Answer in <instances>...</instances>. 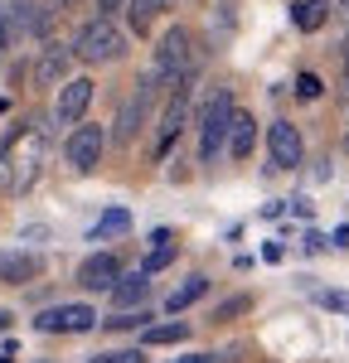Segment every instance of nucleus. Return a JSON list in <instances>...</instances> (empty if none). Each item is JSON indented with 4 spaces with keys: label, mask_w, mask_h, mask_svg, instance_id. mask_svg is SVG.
<instances>
[{
    "label": "nucleus",
    "mask_w": 349,
    "mask_h": 363,
    "mask_svg": "<svg viewBox=\"0 0 349 363\" xmlns=\"http://www.w3.org/2000/svg\"><path fill=\"white\" fill-rule=\"evenodd\" d=\"M102 320H97V310L83 306V301H68V306H49L34 315V330L39 335H87V330H97Z\"/></svg>",
    "instance_id": "39448f33"
},
{
    "label": "nucleus",
    "mask_w": 349,
    "mask_h": 363,
    "mask_svg": "<svg viewBox=\"0 0 349 363\" xmlns=\"http://www.w3.org/2000/svg\"><path fill=\"white\" fill-rule=\"evenodd\" d=\"M150 92H155V83L141 73V83L131 87V97L121 102V112H116V131H112V140L116 145H131V140L141 136V126H145V102H150Z\"/></svg>",
    "instance_id": "0eeeda50"
},
{
    "label": "nucleus",
    "mask_w": 349,
    "mask_h": 363,
    "mask_svg": "<svg viewBox=\"0 0 349 363\" xmlns=\"http://www.w3.org/2000/svg\"><path fill=\"white\" fill-rule=\"evenodd\" d=\"M150 320V310H121V315H107V330H136Z\"/></svg>",
    "instance_id": "5701e85b"
},
{
    "label": "nucleus",
    "mask_w": 349,
    "mask_h": 363,
    "mask_svg": "<svg viewBox=\"0 0 349 363\" xmlns=\"http://www.w3.org/2000/svg\"><path fill=\"white\" fill-rule=\"evenodd\" d=\"M170 262H174V238H170V233H155V247H150V257L141 262V272H145V277H155V272H165Z\"/></svg>",
    "instance_id": "6ab92c4d"
},
{
    "label": "nucleus",
    "mask_w": 349,
    "mask_h": 363,
    "mask_svg": "<svg viewBox=\"0 0 349 363\" xmlns=\"http://www.w3.org/2000/svg\"><path fill=\"white\" fill-rule=\"evenodd\" d=\"M155 5V15H165V10H174V0H150Z\"/></svg>",
    "instance_id": "473e14b6"
},
{
    "label": "nucleus",
    "mask_w": 349,
    "mask_h": 363,
    "mask_svg": "<svg viewBox=\"0 0 349 363\" xmlns=\"http://www.w3.org/2000/svg\"><path fill=\"white\" fill-rule=\"evenodd\" d=\"M126 5H131V0H97V10H102V20H112L116 10H126Z\"/></svg>",
    "instance_id": "c85d7f7f"
},
{
    "label": "nucleus",
    "mask_w": 349,
    "mask_h": 363,
    "mask_svg": "<svg viewBox=\"0 0 349 363\" xmlns=\"http://www.w3.org/2000/svg\"><path fill=\"white\" fill-rule=\"evenodd\" d=\"M184 116H189V87H174L165 112H160V126H155V155H165L174 145V136L184 131Z\"/></svg>",
    "instance_id": "9b49d317"
},
{
    "label": "nucleus",
    "mask_w": 349,
    "mask_h": 363,
    "mask_svg": "<svg viewBox=\"0 0 349 363\" xmlns=\"http://www.w3.org/2000/svg\"><path fill=\"white\" fill-rule=\"evenodd\" d=\"M306 252H325V238L320 233H306Z\"/></svg>",
    "instance_id": "7c9ffc66"
},
{
    "label": "nucleus",
    "mask_w": 349,
    "mask_h": 363,
    "mask_svg": "<svg viewBox=\"0 0 349 363\" xmlns=\"http://www.w3.org/2000/svg\"><path fill=\"white\" fill-rule=\"evenodd\" d=\"M253 145H257V116L243 112V107H233V121H228V155H233V160H248V155H253Z\"/></svg>",
    "instance_id": "4468645a"
},
{
    "label": "nucleus",
    "mask_w": 349,
    "mask_h": 363,
    "mask_svg": "<svg viewBox=\"0 0 349 363\" xmlns=\"http://www.w3.org/2000/svg\"><path fill=\"white\" fill-rule=\"evenodd\" d=\"M316 301L325 310H340V315H349V296L345 291H316Z\"/></svg>",
    "instance_id": "bb28decb"
},
{
    "label": "nucleus",
    "mask_w": 349,
    "mask_h": 363,
    "mask_svg": "<svg viewBox=\"0 0 349 363\" xmlns=\"http://www.w3.org/2000/svg\"><path fill=\"white\" fill-rule=\"evenodd\" d=\"M68 63H73V44H44L34 58V83L39 87H63L68 83Z\"/></svg>",
    "instance_id": "9d476101"
},
{
    "label": "nucleus",
    "mask_w": 349,
    "mask_h": 363,
    "mask_svg": "<svg viewBox=\"0 0 349 363\" xmlns=\"http://www.w3.org/2000/svg\"><path fill=\"white\" fill-rule=\"evenodd\" d=\"M92 97H97V83H92V78H68V83L58 87L54 121H63V126H83V116H87V107H92Z\"/></svg>",
    "instance_id": "6e6552de"
},
{
    "label": "nucleus",
    "mask_w": 349,
    "mask_h": 363,
    "mask_svg": "<svg viewBox=\"0 0 349 363\" xmlns=\"http://www.w3.org/2000/svg\"><path fill=\"white\" fill-rule=\"evenodd\" d=\"M116 281H121L116 252H92L83 267H78V286H83V291H112Z\"/></svg>",
    "instance_id": "f8f14e48"
},
{
    "label": "nucleus",
    "mask_w": 349,
    "mask_h": 363,
    "mask_svg": "<svg viewBox=\"0 0 349 363\" xmlns=\"http://www.w3.org/2000/svg\"><path fill=\"white\" fill-rule=\"evenodd\" d=\"M0 363H15V359H10V354H0Z\"/></svg>",
    "instance_id": "e433bc0d"
},
{
    "label": "nucleus",
    "mask_w": 349,
    "mask_h": 363,
    "mask_svg": "<svg viewBox=\"0 0 349 363\" xmlns=\"http://www.w3.org/2000/svg\"><path fill=\"white\" fill-rule=\"evenodd\" d=\"M335 247H349V228H335Z\"/></svg>",
    "instance_id": "2f4dec72"
},
{
    "label": "nucleus",
    "mask_w": 349,
    "mask_h": 363,
    "mask_svg": "<svg viewBox=\"0 0 349 363\" xmlns=\"http://www.w3.org/2000/svg\"><path fill=\"white\" fill-rule=\"evenodd\" d=\"M121 54H126V34L102 15L73 34V58H83V63H116Z\"/></svg>",
    "instance_id": "f03ea898"
},
{
    "label": "nucleus",
    "mask_w": 349,
    "mask_h": 363,
    "mask_svg": "<svg viewBox=\"0 0 349 363\" xmlns=\"http://www.w3.org/2000/svg\"><path fill=\"white\" fill-rule=\"evenodd\" d=\"M10 39H15V34H10V20H5V10H0V63H5V49H10Z\"/></svg>",
    "instance_id": "c756f323"
},
{
    "label": "nucleus",
    "mask_w": 349,
    "mask_h": 363,
    "mask_svg": "<svg viewBox=\"0 0 349 363\" xmlns=\"http://www.w3.org/2000/svg\"><path fill=\"white\" fill-rule=\"evenodd\" d=\"M121 233H131V213L126 208H107L97 228H92V242H102V238H121Z\"/></svg>",
    "instance_id": "aec40b11"
},
{
    "label": "nucleus",
    "mask_w": 349,
    "mask_h": 363,
    "mask_svg": "<svg viewBox=\"0 0 349 363\" xmlns=\"http://www.w3.org/2000/svg\"><path fill=\"white\" fill-rule=\"evenodd\" d=\"M145 291H150V277H145L141 267H136V272H121V281L112 286V306L141 310V306H145Z\"/></svg>",
    "instance_id": "2eb2a0df"
},
{
    "label": "nucleus",
    "mask_w": 349,
    "mask_h": 363,
    "mask_svg": "<svg viewBox=\"0 0 349 363\" xmlns=\"http://www.w3.org/2000/svg\"><path fill=\"white\" fill-rule=\"evenodd\" d=\"M345 68H349V39H345Z\"/></svg>",
    "instance_id": "c9c22d12"
},
{
    "label": "nucleus",
    "mask_w": 349,
    "mask_h": 363,
    "mask_svg": "<svg viewBox=\"0 0 349 363\" xmlns=\"http://www.w3.org/2000/svg\"><path fill=\"white\" fill-rule=\"evenodd\" d=\"M248 310H253V296H233V301H223L214 310V320H233V315H248Z\"/></svg>",
    "instance_id": "a878e982"
},
{
    "label": "nucleus",
    "mask_w": 349,
    "mask_h": 363,
    "mask_svg": "<svg viewBox=\"0 0 349 363\" xmlns=\"http://www.w3.org/2000/svg\"><path fill=\"white\" fill-rule=\"evenodd\" d=\"M126 20H131V29H136V34H150L155 5H150V0H131V5H126Z\"/></svg>",
    "instance_id": "4be33fe9"
},
{
    "label": "nucleus",
    "mask_w": 349,
    "mask_h": 363,
    "mask_svg": "<svg viewBox=\"0 0 349 363\" xmlns=\"http://www.w3.org/2000/svg\"><path fill=\"white\" fill-rule=\"evenodd\" d=\"M102 150H107V131H102V126H92V121L73 126L68 140H63V160L78 169V174H92L97 160H102Z\"/></svg>",
    "instance_id": "423d86ee"
},
{
    "label": "nucleus",
    "mask_w": 349,
    "mask_h": 363,
    "mask_svg": "<svg viewBox=\"0 0 349 363\" xmlns=\"http://www.w3.org/2000/svg\"><path fill=\"white\" fill-rule=\"evenodd\" d=\"M10 34H49L54 25V15L39 5V0H10Z\"/></svg>",
    "instance_id": "ddd939ff"
},
{
    "label": "nucleus",
    "mask_w": 349,
    "mask_h": 363,
    "mask_svg": "<svg viewBox=\"0 0 349 363\" xmlns=\"http://www.w3.org/2000/svg\"><path fill=\"white\" fill-rule=\"evenodd\" d=\"M92 363H145V349H107V354H97Z\"/></svg>",
    "instance_id": "b1692460"
},
{
    "label": "nucleus",
    "mask_w": 349,
    "mask_h": 363,
    "mask_svg": "<svg viewBox=\"0 0 349 363\" xmlns=\"http://www.w3.org/2000/svg\"><path fill=\"white\" fill-rule=\"evenodd\" d=\"M262 363H272V359H262Z\"/></svg>",
    "instance_id": "ea45409f"
},
{
    "label": "nucleus",
    "mask_w": 349,
    "mask_h": 363,
    "mask_svg": "<svg viewBox=\"0 0 349 363\" xmlns=\"http://www.w3.org/2000/svg\"><path fill=\"white\" fill-rule=\"evenodd\" d=\"M335 10H340V15H345V20H349V0H340V5H335Z\"/></svg>",
    "instance_id": "f704fd0d"
},
{
    "label": "nucleus",
    "mask_w": 349,
    "mask_h": 363,
    "mask_svg": "<svg viewBox=\"0 0 349 363\" xmlns=\"http://www.w3.org/2000/svg\"><path fill=\"white\" fill-rule=\"evenodd\" d=\"M330 15H335V5H330V0H296V5H291V25L301 29V34L325 29V25H330Z\"/></svg>",
    "instance_id": "dca6fc26"
},
{
    "label": "nucleus",
    "mask_w": 349,
    "mask_h": 363,
    "mask_svg": "<svg viewBox=\"0 0 349 363\" xmlns=\"http://www.w3.org/2000/svg\"><path fill=\"white\" fill-rule=\"evenodd\" d=\"M320 92H325V83H320L316 73H301V78H296V97H301V102H316Z\"/></svg>",
    "instance_id": "393cba45"
},
{
    "label": "nucleus",
    "mask_w": 349,
    "mask_h": 363,
    "mask_svg": "<svg viewBox=\"0 0 349 363\" xmlns=\"http://www.w3.org/2000/svg\"><path fill=\"white\" fill-rule=\"evenodd\" d=\"M39 160H44V131L29 126V131H20V140L10 145V194H25L29 184L39 179Z\"/></svg>",
    "instance_id": "20e7f679"
},
{
    "label": "nucleus",
    "mask_w": 349,
    "mask_h": 363,
    "mask_svg": "<svg viewBox=\"0 0 349 363\" xmlns=\"http://www.w3.org/2000/svg\"><path fill=\"white\" fill-rule=\"evenodd\" d=\"M228 121H233V97L228 87L214 92L199 112V160H218L228 150Z\"/></svg>",
    "instance_id": "7ed1b4c3"
},
{
    "label": "nucleus",
    "mask_w": 349,
    "mask_h": 363,
    "mask_svg": "<svg viewBox=\"0 0 349 363\" xmlns=\"http://www.w3.org/2000/svg\"><path fill=\"white\" fill-rule=\"evenodd\" d=\"M345 150H349V131H345Z\"/></svg>",
    "instance_id": "4c0bfd02"
},
{
    "label": "nucleus",
    "mask_w": 349,
    "mask_h": 363,
    "mask_svg": "<svg viewBox=\"0 0 349 363\" xmlns=\"http://www.w3.org/2000/svg\"><path fill=\"white\" fill-rule=\"evenodd\" d=\"M267 155H272L277 169H301V160H306V140H301V131H296L291 121H277V126L267 131Z\"/></svg>",
    "instance_id": "1a4fd4ad"
},
{
    "label": "nucleus",
    "mask_w": 349,
    "mask_h": 363,
    "mask_svg": "<svg viewBox=\"0 0 349 363\" xmlns=\"http://www.w3.org/2000/svg\"><path fill=\"white\" fill-rule=\"evenodd\" d=\"M194 63H199V54H194V34L184 25H174L160 34V44H155V58H150V83H170V87H189V73H194Z\"/></svg>",
    "instance_id": "f257e3e1"
},
{
    "label": "nucleus",
    "mask_w": 349,
    "mask_h": 363,
    "mask_svg": "<svg viewBox=\"0 0 349 363\" xmlns=\"http://www.w3.org/2000/svg\"><path fill=\"white\" fill-rule=\"evenodd\" d=\"M58 5H73V0H58Z\"/></svg>",
    "instance_id": "58836bf2"
},
{
    "label": "nucleus",
    "mask_w": 349,
    "mask_h": 363,
    "mask_svg": "<svg viewBox=\"0 0 349 363\" xmlns=\"http://www.w3.org/2000/svg\"><path fill=\"white\" fill-rule=\"evenodd\" d=\"M39 277V257L34 252H0V281L5 286H25Z\"/></svg>",
    "instance_id": "f3484780"
},
{
    "label": "nucleus",
    "mask_w": 349,
    "mask_h": 363,
    "mask_svg": "<svg viewBox=\"0 0 349 363\" xmlns=\"http://www.w3.org/2000/svg\"><path fill=\"white\" fill-rule=\"evenodd\" d=\"M10 320H15V315H10V310H0V335L10 330Z\"/></svg>",
    "instance_id": "72a5a7b5"
},
{
    "label": "nucleus",
    "mask_w": 349,
    "mask_h": 363,
    "mask_svg": "<svg viewBox=\"0 0 349 363\" xmlns=\"http://www.w3.org/2000/svg\"><path fill=\"white\" fill-rule=\"evenodd\" d=\"M204 291H209V277H189V281H184V286H179V291L170 296V301H165V310H170V315H179V310H189V306H194Z\"/></svg>",
    "instance_id": "412c9836"
},
{
    "label": "nucleus",
    "mask_w": 349,
    "mask_h": 363,
    "mask_svg": "<svg viewBox=\"0 0 349 363\" xmlns=\"http://www.w3.org/2000/svg\"><path fill=\"white\" fill-rule=\"evenodd\" d=\"M170 363H228L223 354H179V359H170Z\"/></svg>",
    "instance_id": "cd10ccee"
},
{
    "label": "nucleus",
    "mask_w": 349,
    "mask_h": 363,
    "mask_svg": "<svg viewBox=\"0 0 349 363\" xmlns=\"http://www.w3.org/2000/svg\"><path fill=\"white\" fill-rule=\"evenodd\" d=\"M179 339H189V325H184V320L150 325V330H141V349H160V344H179Z\"/></svg>",
    "instance_id": "a211bd4d"
}]
</instances>
